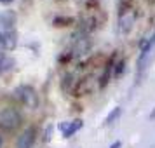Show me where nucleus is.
Masks as SVG:
<instances>
[{"label": "nucleus", "instance_id": "1", "mask_svg": "<svg viewBox=\"0 0 155 148\" xmlns=\"http://www.w3.org/2000/svg\"><path fill=\"white\" fill-rule=\"evenodd\" d=\"M21 124V117L19 113L12 110V108H5L4 112H0V126L5 129H16Z\"/></svg>", "mask_w": 155, "mask_h": 148}, {"label": "nucleus", "instance_id": "2", "mask_svg": "<svg viewBox=\"0 0 155 148\" xmlns=\"http://www.w3.org/2000/svg\"><path fill=\"white\" fill-rule=\"evenodd\" d=\"M155 59V35L152 37V40L148 42V45L143 49V52H141L140 56V61H138V66H140L141 71H145L148 68V64L152 63Z\"/></svg>", "mask_w": 155, "mask_h": 148}, {"label": "nucleus", "instance_id": "3", "mask_svg": "<svg viewBox=\"0 0 155 148\" xmlns=\"http://www.w3.org/2000/svg\"><path fill=\"white\" fill-rule=\"evenodd\" d=\"M18 96L25 101V105H28V106L37 105V94L31 87H19L18 89Z\"/></svg>", "mask_w": 155, "mask_h": 148}, {"label": "nucleus", "instance_id": "4", "mask_svg": "<svg viewBox=\"0 0 155 148\" xmlns=\"http://www.w3.org/2000/svg\"><path fill=\"white\" fill-rule=\"evenodd\" d=\"M33 141H35V133H33V129H26V131L19 136V140L16 143V148H31Z\"/></svg>", "mask_w": 155, "mask_h": 148}, {"label": "nucleus", "instance_id": "5", "mask_svg": "<svg viewBox=\"0 0 155 148\" xmlns=\"http://www.w3.org/2000/svg\"><path fill=\"white\" fill-rule=\"evenodd\" d=\"M84 122L82 120H73V122H66V124H61V131H63L64 138H70L77 133L78 129H82Z\"/></svg>", "mask_w": 155, "mask_h": 148}, {"label": "nucleus", "instance_id": "6", "mask_svg": "<svg viewBox=\"0 0 155 148\" xmlns=\"http://www.w3.org/2000/svg\"><path fill=\"white\" fill-rule=\"evenodd\" d=\"M0 42L4 44V47L5 49H12L16 45V33H14V30H11V28H7V31L2 35V40Z\"/></svg>", "mask_w": 155, "mask_h": 148}, {"label": "nucleus", "instance_id": "7", "mask_svg": "<svg viewBox=\"0 0 155 148\" xmlns=\"http://www.w3.org/2000/svg\"><path fill=\"white\" fill-rule=\"evenodd\" d=\"M134 18H136V14H126V18L122 16V19H120V30L122 31H129V30L133 28Z\"/></svg>", "mask_w": 155, "mask_h": 148}, {"label": "nucleus", "instance_id": "8", "mask_svg": "<svg viewBox=\"0 0 155 148\" xmlns=\"http://www.w3.org/2000/svg\"><path fill=\"white\" fill-rule=\"evenodd\" d=\"M12 64H14V61H12V59H9V58L0 59V73H2V71H5V70H9V68H12Z\"/></svg>", "mask_w": 155, "mask_h": 148}, {"label": "nucleus", "instance_id": "9", "mask_svg": "<svg viewBox=\"0 0 155 148\" xmlns=\"http://www.w3.org/2000/svg\"><path fill=\"white\" fill-rule=\"evenodd\" d=\"M120 115V106H117V108H113V112L106 117V124H113L115 120H117V117Z\"/></svg>", "mask_w": 155, "mask_h": 148}, {"label": "nucleus", "instance_id": "10", "mask_svg": "<svg viewBox=\"0 0 155 148\" xmlns=\"http://www.w3.org/2000/svg\"><path fill=\"white\" fill-rule=\"evenodd\" d=\"M122 66H124V63H119V64H117V68H115V77H119L120 73H122Z\"/></svg>", "mask_w": 155, "mask_h": 148}, {"label": "nucleus", "instance_id": "11", "mask_svg": "<svg viewBox=\"0 0 155 148\" xmlns=\"http://www.w3.org/2000/svg\"><path fill=\"white\" fill-rule=\"evenodd\" d=\"M110 148H120V141H117V143H113V145H112Z\"/></svg>", "mask_w": 155, "mask_h": 148}, {"label": "nucleus", "instance_id": "12", "mask_svg": "<svg viewBox=\"0 0 155 148\" xmlns=\"http://www.w3.org/2000/svg\"><path fill=\"white\" fill-rule=\"evenodd\" d=\"M0 2H2V4H11L12 0H0Z\"/></svg>", "mask_w": 155, "mask_h": 148}, {"label": "nucleus", "instance_id": "13", "mask_svg": "<svg viewBox=\"0 0 155 148\" xmlns=\"http://www.w3.org/2000/svg\"><path fill=\"white\" fill-rule=\"evenodd\" d=\"M0 146H2V138H0Z\"/></svg>", "mask_w": 155, "mask_h": 148}, {"label": "nucleus", "instance_id": "14", "mask_svg": "<svg viewBox=\"0 0 155 148\" xmlns=\"http://www.w3.org/2000/svg\"><path fill=\"white\" fill-rule=\"evenodd\" d=\"M0 40H2V35H0Z\"/></svg>", "mask_w": 155, "mask_h": 148}]
</instances>
